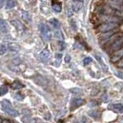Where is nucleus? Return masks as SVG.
<instances>
[{"instance_id":"412c9836","label":"nucleus","mask_w":123,"mask_h":123,"mask_svg":"<svg viewBox=\"0 0 123 123\" xmlns=\"http://www.w3.org/2000/svg\"><path fill=\"white\" fill-rule=\"evenodd\" d=\"M8 47H9V50H11V51H18V46H17L15 43H8Z\"/></svg>"},{"instance_id":"4468645a","label":"nucleus","mask_w":123,"mask_h":123,"mask_svg":"<svg viewBox=\"0 0 123 123\" xmlns=\"http://www.w3.org/2000/svg\"><path fill=\"white\" fill-rule=\"evenodd\" d=\"M95 56V58H96V60L100 63V65H101V67L103 68H105V70H107V67H106V65L105 64V62H104V60H103V58L100 56L99 55H94Z\"/></svg>"},{"instance_id":"7ed1b4c3","label":"nucleus","mask_w":123,"mask_h":123,"mask_svg":"<svg viewBox=\"0 0 123 123\" xmlns=\"http://www.w3.org/2000/svg\"><path fill=\"white\" fill-rule=\"evenodd\" d=\"M117 27V23H115V22H105L104 24L99 26L98 30L100 31H102V32H107V31H111L112 30H114Z\"/></svg>"},{"instance_id":"a878e982","label":"nucleus","mask_w":123,"mask_h":123,"mask_svg":"<svg viewBox=\"0 0 123 123\" xmlns=\"http://www.w3.org/2000/svg\"><path fill=\"white\" fill-rule=\"evenodd\" d=\"M100 99H101V101H103V102H107L108 101V96H107V94L106 93H103L101 96H100Z\"/></svg>"},{"instance_id":"6e6552de","label":"nucleus","mask_w":123,"mask_h":123,"mask_svg":"<svg viewBox=\"0 0 123 123\" xmlns=\"http://www.w3.org/2000/svg\"><path fill=\"white\" fill-rule=\"evenodd\" d=\"M122 57H123V48L116 51V53L112 56V59H111V60H112V62H117V61H118L119 59H121Z\"/></svg>"},{"instance_id":"c9c22d12","label":"nucleus","mask_w":123,"mask_h":123,"mask_svg":"<svg viewBox=\"0 0 123 123\" xmlns=\"http://www.w3.org/2000/svg\"><path fill=\"white\" fill-rule=\"evenodd\" d=\"M2 123H9V122H8L7 120H4V121H3V122H2Z\"/></svg>"},{"instance_id":"cd10ccee","label":"nucleus","mask_w":123,"mask_h":123,"mask_svg":"<svg viewBox=\"0 0 123 123\" xmlns=\"http://www.w3.org/2000/svg\"><path fill=\"white\" fill-rule=\"evenodd\" d=\"M115 75L118 77V78H120V79H123V73H121L120 71H117V72H115Z\"/></svg>"},{"instance_id":"b1692460","label":"nucleus","mask_w":123,"mask_h":123,"mask_svg":"<svg viewBox=\"0 0 123 123\" xmlns=\"http://www.w3.org/2000/svg\"><path fill=\"white\" fill-rule=\"evenodd\" d=\"M54 35H55V38H57V39H61V40H63V35H62V32H61L60 31H55Z\"/></svg>"},{"instance_id":"20e7f679","label":"nucleus","mask_w":123,"mask_h":123,"mask_svg":"<svg viewBox=\"0 0 123 123\" xmlns=\"http://www.w3.org/2000/svg\"><path fill=\"white\" fill-rule=\"evenodd\" d=\"M39 27H40V31H41L42 37L43 38V40L49 41L50 38H51V31H50V28L46 24H41Z\"/></svg>"},{"instance_id":"ddd939ff","label":"nucleus","mask_w":123,"mask_h":123,"mask_svg":"<svg viewBox=\"0 0 123 123\" xmlns=\"http://www.w3.org/2000/svg\"><path fill=\"white\" fill-rule=\"evenodd\" d=\"M88 115H89L90 117H92V118H94V119H98L99 117H100V113H99L97 110H91V111H89Z\"/></svg>"},{"instance_id":"72a5a7b5","label":"nucleus","mask_w":123,"mask_h":123,"mask_svg":"<svg viewBox=\"0 0 123 123\" xmlns=\"http://www.w3.org/2000/svg\"><path fill=\"white\" fill-rule=\"evenodd\" d=\"M61 56H62L61 54H56V55H55V57H56L57 59H60V58H61Z\"/></svg>"},{"instance_id":"9b49d317","label":"nucleus","mask_w":123,"mask_h":123,"mask_svg":"<svg viewBox=\"0 0 123 123\" xmlns=\"http://www.w3.org/2000/svg\"><path fill=\"white\" fill-rule=\"evenodd\" d=\"M52 8H53V10L56 13H59L61 11V5L59 4V3H57V2H53V4H52Z\"/></svg>"},{"instance_id":"f257e3e1","label":"nucleus","mask_w":123,"mask_h":123,"mask_svg":"<svg viewBox=\"0 0 123 123\" xmlns=\"http://www.w3.org/2000/svg\"><path fill=\"white\" fill-rule=\"evenodd\" d=\"M2 105V109L6 112L7 115L9 116H12V117H18V113L17 110H15L13 108V106L11 105V104L9 103V101H7L6 99H4L1 103Z\"/></svg>"},{"instance_id":"393cba45","label":"nucleus","mask_w":123,"mask_h":123,"mask_svg":"<svg viewBox=\"0 0 123 123\" xmlns=\"http://www.w3.org/2000/svg\"><path fill=\"white\" fill-rule=\"evenodd\" d=\"M92 61V59L90 57V56H86V57L83 59V64L86 66V65H89Z\"/></svg>"},{"instance_id":"39448f33","label":"nucleus","mask_w":123,"mask_h":123,"mask_svg":"<svg viewBox=\"0 0 123 123\" xmlns=\"http://www.w3.org/2000/svg\"><path fill=\"white\" fill-rule=\"evenodd\" d=\"M100 19L102 21H105V22H115V23H118L120 21V19L118 17H115L113 15H105V14H103L101 15L100 17Z\"/></svg>"},{"instance_id":"f3484780","label":"nucleus","mask_w":123,"mask_h":123,"mask_svg":"<svg viewBox=\"0 0 123 123\" xmlns=\"http://www.w3.org/2000/svg\"><path fill=\"white\" fill-rule=\"evenodd\" d=\"M50 23L53 25L55 28H59V26H60V23H59V21L56 19V18H51L50 19Z\"/></svg>"},{"instance_id":"1a4fd4ad","label":"nucleus","mask_w":123,"mask_h":123,"mask_svg":"<svg viewBox=\"0 0 123 123\" xmlns=\"http://www.w3.org/2000/svg\"><path fill=\"white\" fill-rule=\"evenodd\" d=\"M82 7V2L80 0H74L73 4H72V9L75 12H78L80 10V8Z\"/></svg>"},{"instance_id":"4c0bfd02","label":"nucleus","mask_w":123,"mask_h":123,"mask_svg":"<svg viewBox=\"0 0 123 123\" xmlns=\"http://www.w3.org/2000/svg\"><path fill=\"white\" fill-rule=\"evenodd\" d=\"M3 1H4V0H0V3H1V2H3Z\"/></svg>"},{"instance_id":"0eeeda50","label":"nucleus","mask_w":123,"mask_h":123,"mask_svg":"<svg viewBox=\"0 0 123 123\" xmlns=\"http://www.w3.org/2000/svg\"><path fill=\"white\" fill-rule=\"evenodd\" d=\"M49 55H50V52L47 47L43 48L42 50V52L40 53V58L42 59V61H46L48 58H49Z\"/></svg>"},{"instance_id":"2eb2a0df","label":"nucleus","mask_w":123,"mask_h":123,"mask_svg":"<svg viewBox=\"0 0 123 123\" xmlns=\"http://www.w3.org/2000/svg\"><path fill=\"white\" fill-rule=\"evenodd\" d=\"M11 87H12L13 89H15V90H17V89H21V88L23 87V84L20 83L18 80H15L12 84H11Z\"/></svg>"},{"instance_id":"a211bd4d","label":"nucleus","mask_w":123,"mask_h":123,"mask_svg":"<svg viewBox=\"0 0 123 123\" xmlns=\"http://www.w3.org/2000/svg\"><path fill=\"white\" fill-rule=\"evenodd\" d=\"M22 18H24V20H26L27 22H30L31 21V17H30L29 13L27 12V11H23L22 12Z\"/></svg>"},{"instance_id":"6ab92c4d","label":"nucleus","mask_w":123,"mask_h":123,"mask_svg":"<svg viewBox=\"0 0 123 123\" xmlns=\"http://www.w3.org/2000/svg\"><path fill=\"white\" fill-rule=\"evenodd\" d=\"M72 123H88V120L85 117H81L78 119H76L75 121H73Z\"/></svg>"},{"instance_id":"c756f323","label":"nucleus","mask_w":123,"mask_h":123,"mask_svg":"<svg viewBox=\"0 0 123 123\" xmlns=\"http://www.w3.org/2000/svg\"><path fill=\"white\" fill-rule=\"evenodd\" d=\"M112 1H114V2H116V3H117V4L122 5L123 6V0H112Z\"/></svg>"},{"instance_id":"dca6fc26","label":"nucleus","mask_w":123,"mask_h":123,"mask_svg":"<svg viewBox=\"0 0 123 123\" xmlns=\"http://www.w3.org/2000/svg\"><path fill=\"white\" fill-rule=\"evenodd\" d=\"M15 6H16V2H15V0H7V1H6V7L7 8V9L12 8V7H14Z\"/></svg>"},{"instance_id":"473e14b6","label":"nucleus","mask_w":123,"mask_h":123,"mask_svg":"<svg viewBox=\"0 0 123 123\" xmlns=\"http://www.w3.org/2000/svg\"><path fill=\"white\" fill-rule=\"evenodd\" d=\"M116 85H117V86L118 87L119 89H121V88H122V87H123V83H120V82H118V83H117Z\"/></svg>"},{"instance_id":"2f4dec72","label":"nucleus","mask_w":123,"mask_h":123,"mask_svg":"<svg viewBox=\"0 0 123 123\" xmlns=\"http://www.w3.org/2000/svg\"><path fill=\"white\" fill-rule=\"evenodd\" d=\"M117 66H118L119 68H122V67H123V57H122V59H121V60H120L119 62H118Z\"/></svg>"},{"instance_id":"aec40b11","label":"nucleus","mask_w":123,"mask_h":123,"mask_svg":"<svg viewBox=\"0 0 123 123\" xmlns=\"http://www.w3.org/2000/svg\"><path fill=\"white\" fill-rule=\"evenodd\" d=\"M11 24H13L17 29H19V30H21L22 29V25L20 24V22L18 21V20H12L11 21Z\"/></svg>"},{"instance_id":"f704fd0d","label":"nucleus","mask_w":123,"mask_h":123,"mask_svg":"<svg viewBox=\"0 0 123 123\" xmlns=\"http://www.w3.org/2000/svg\"><path fill=\"white\" fill-rule=\"evenodd\" d=\"M15 98L19 99V100H22V96H20V95H16V96H15Z\"/></svg>"},{"instance_id":"f8f14e48","label":"nucleus","mask_w":123,"mask_h":123,"mask_svg":"<svg viewBox=\"0 0 123 123\" xmlns=\"http://www.w3.org/2000/svg\"><path fill=\"white\" fill-rule=\"evenodd\" d=\"M0 31L3 32H7V25L6 21L3 19H0Z\"/></svg>"},{"instance_id":"4be33fe9","label":"nucleus","mask_w":123,"mask_h":123,"mask_svg":"<svg viewBox=\"0 0 123 123\" xmlns=\"http://www.w3.org/2000/svg\"><path fill=\"white\" fill-rule=\"evenodd\" d=\"M6 52V47L5 44L0 43V55H4Z\"/></svg>"},{"instance_id":"bb28decb","label":"nucleus","mask_w":123,"mask_h":123,"mask_svg":"<svg viewBox=\"0 0 123 123\" xmlns=\"http://www.w3.org/2000/svg\"><path fill=\"white\" fill-rule=\"evenodd\" d=\"M58 45H59V50H64L66 48V43H65V42H63V41L59 42Z\"/></svg>"},{"instance_id":"f03ea898","label":"nucleus","mask_w":123,"mask_h":123,"mask_svg":"<svg viewBox=\"0 0 123 123\" xmlns=\"http://www.w3.org/2000/svg\"><path fill=\"white\" fill-rule=\"evenodd\" d=\"M123 47V36H118L117 38H116L112 43L111 45L109 46L108 48V51L109 52H116L117 50L121 49Z\"/></svg>"},{"instance_id":"423d86ee","label":"nucleus","mask_w":123,"mask_h":123,"mask_svg":"<svg viewBox=\"0 0 123 123\" xmlns=\"http://www.w3.org/2000/svg\"><path fill=\"white\" fill-rule=\"evenodd\" d=\"M82 104H83V100L81 98H74L71 100L70 107H71V109H75V108L80 106Z\"/></svg>"},{"instance_id":"c85d7f7f","label":"nucleus","mask_w":123,"mask_h":123,"mask_svg":"<svg viewBox=\"0 0 123 123\" xmlns=\"http://www.w3.org/2000/svg\"><path fill=\"white\" fill-rule=\"evenodd\" d=\"M70 91H71V92H81V90H80V89H78V88H74V89H71Z\"/></svg>"},{"instance_id":"7c9ffc66","label":"nucleus","mask_w":123,"mask_h":123,"mask_svg":"<svg viewBox=\"0 0 123 123\" xmlns=\"http://www.w3.org/2000/svg\"><path fill=\"white\" fill-rule=\"evenodd\" d=\"M70 59H71V58H70V55H67L66 56H65V61L66 62H69L70 61Z\"/></svg>"},{"instance_id":"5701e85b","label":"nucleus","mask_w":123,"mask_h":123,"mask_svg":"<svg viewBox=\"0 0 123 123\" xmlns=\"http://www.w3.org/2000/svg\"><path fill=\"white\" fill-rule=\"evenodd\" d=\"M6 92H7V87L5 86V85H3V86H1V88H0V95H3V94H6Z\"/></svg>"},{"instance_id":"e433bc0d","label":"nucleus","mask_w":123,"mask_h":123,"mask_svg":"<svg viewBox=\"0 0 123 123\" xmlns=\"http://www.w3.org/2000/svg\"><path fill=\"white\" fill-rule=\"evenodd\" d=\"M0 123H2V119H1V117H0Z\"/></svg>"},{"instance_id":"9d476101","label":"nucleus","mask_w":123,"mask_h":123,"mask_svg":"<svg viewBox=\"0 0 123 123\" xmlns=\"http://www.w3.org/2000/svg\"><path fill=\"white\" fill-rule=\"evenodd\" d=\"M109 109L117 111V112H123V105L122 104H114V105H108Z\"/></svg>"}]
</instances>
